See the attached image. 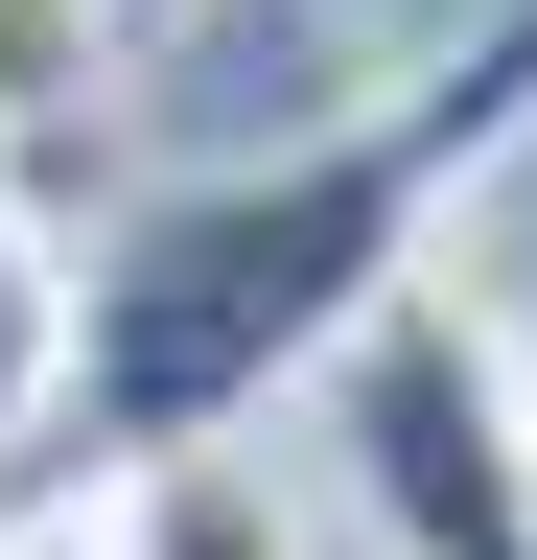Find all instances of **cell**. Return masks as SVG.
<instances>
[{"mask_svg": "<svg viewBox=\"0 0 537 560\" xmlns=\"http://www.w3.org/2000/svg\"><path fill=\"white\" fill-rule=\"evenodd\" d=\"M537 164V0H491L467 47H421L374 117L257 140L211 187H141L71 280V420L94 467L211 444V420H281L327 350H351L397 280H444V210Z\"/></svg>", "mask_w": 537, "mask_h": 560, "instance_id": "cell-1", "label": "cell"}, {"mask_svg": "<svg viewBox=\"0 0 537 560\" xmlns=\"http://www.w3.org/2000/svg\"><path fill=\"white\" fill-rule=\"evenodd\" d=\"M304 420H327V467H351V514L397 560H537V350H514V304L397 280L304 374Z\"/></svg>", "mask_w": 537, "mask_h": 560, "instance_id": "cell-2", "label": "cell"}, {"mask_svg": "<svg viewBox=\"0 0 537 560\" xmlns=\"http://www.w3.org/2000/svg\"><path fill=\"white\" fill-rule=\"evenodd\" d=\"M94 537H117V560H304L281 420H211V444H141V467H94Z\"/></svg>", "mask_w": 537, "mask_h": 560, "instance_id": "cell-3", "label": "cell"}, {"mask_svg": "<svg viewBox=\"0 0 537 560\" xmlns=\"http://www.w3.org/2000/svg\"><path fill=\"white\" fill-rule=\"evenodd\" d=\"M117 0H0V210H71L94 117H117Z\"/></svg>", "mask_w": 537, "mask_h": 560, "instance_id": "cell-4", "label": "cell"}, {"mask_svg": "<svg viewBox=\"0 0 537 560\" xmlns=\"http://www.w3.org/2000/svg\"><path fill=\"white\" fill-rule=\"evenodd\" d=\"M71 210H0V444H71Z\"/></svg>", "mask_w": 537, "mask_h": 560, "instance_id": "cell-5", "label": "cell"}, {"mask_svg": "<svg viewBox=\"0 0 537 560\" xmlns=\"http://www.w3.org/2000/svg\"><path fill=\"white\" fill-rule=\"evenodd\" d=\"M0 560H117V537H94V490H24V514H0Z\"/></svg>", "mask_w": 537, "mask_h": 560, "instance_id": "cell-6", "label": "cell"}, {"mask_svg": "<svg viewBox=\"0 0 537 560\" xmlns=\"http://www.w3.org/2000/svg\"><path fill=\"white\" fill-rule=\"evenodd\" d=\"M164 24H187V0H117V47H164Z\"/></svg>", "mask_w": 537, "mask_h": 560, "instance_id": "cell-7", "label": "cell"}, {"mask_svg": "<svg viewBox=\"0 0 537 560\" xmlns=\"http://www.w3.org/2000/svg\"><path fill=\"white\" fill-rule=\"evenodd\" d=\"M514 350H537V304H514Z\"/></svg>", "mask_w": 537, "mask_h": 560, "instance_id": "cell-8", "label": "cell"}]
</instances>
